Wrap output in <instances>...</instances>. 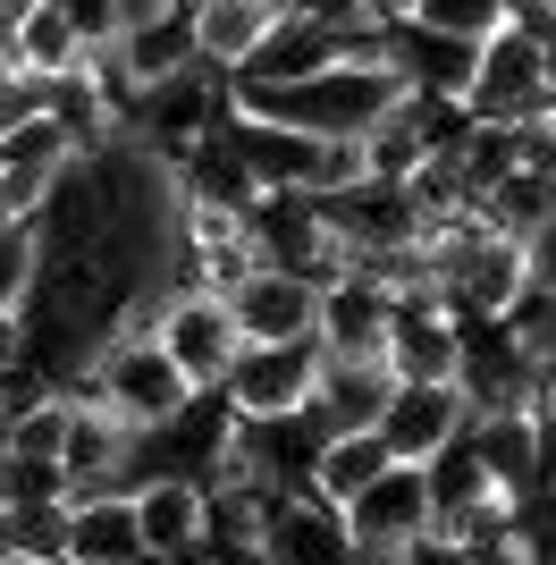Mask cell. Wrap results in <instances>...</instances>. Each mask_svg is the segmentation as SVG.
Wrapping results in <instances>:
<instances>
[{
  "instance_id": "5b68a950",
  "label": "cell",
  "mask_w": 556,
  "mask_h": 565,
  "mask_svg": "<svg viewBox=\"0 0 556 565\" xmlns=\"http://www.w3.org/2000/svg\"><path fill=\"white\" fill-rule=\"evenodd\" d=\"M338 515H346V548L354 557H414L421 532H430V481H421V465H396L388 456Z\"/></svg>"
},
{
  "instance_id": "5bb4252c",
  "label": "cell",
  "mask_w": 556,
  "mask_h": 565,
  "mask_svg": "<svg viewBox=\"0 0 556 565\" xmlns=\"http://www.w3.org/2000/svg\"><path fill=\"white\" fill-rule=\"evenodd\" d=\"M136 523H143V557H203V481L194 472H143Z\"/></svg>"
},
{
  "instance_id": "603a6c76",
  "label": "cell",
  "mask_w": 556,
  "mask_h": 565,
  "mask_svg": "<svg viewBox=\"0 0 556 565\" xmlns=\"http://www.w3.org/2000/svg\"><path fill=\"white\" fill-rule=\"evenodd\" d=\"M34 110H43V76L18 68L9 43H0V127H18V118H34Z\"/></svg>"
},
{
  "instance_id": "9c48e42d",
  "label": "cell",
  "mask_w": 556,
  "mask_h": 565,
  "mask_svg": "<svg viewBox=\"0 0 556 565\" xmlns=\"http://www.w3.org/2000/svg\"><path fill=\"white\" fill-rule=\"evenodd\" d=\"M68 152H76V136L51 110L0 127V220H34V203H43L51 178L68 169Z\"/></svg>"
},
{
  "instance_id": "7a4b0ae2",
  "label": "cell",
  "mask_w": 556,
  "mask_h": 565,
  "mask_svg": "<svg viewBox=\"0 0 556 565\" xmlns=\"http://www.w3.org/2000/svg\"><path fill=\"white\" fill-rule=\"evenodd\" d=\"M463 118H498V127H532V118L556 110V60L532 25H498L472 51V76H463Z\"/></svg>"
},
{
  "instance_id": "7c38bea8",
  "label": "cell",
  "mask_w": 556,
  "mask_h": 565,
  "mask_svg": "<svg viewBox=\"0 0 556 565\" xmlns=\"http://www.w3.org/2000/svg\"><path fill=\"white\" fill-rule=\"evenodd\" d=\"M312 338H321L329 354H379V338H388V287L371 279L363 262H354V270H338V279H321Z\"/></svg>"
},
{
  "instance_id": "2e32d148",
  "label": "cell",
  "mask_w": 556,
  "mask_h": 565,
  "mask_svg": "<svg viewBox=\"0 0 556 565\" xmlns=\"http://www.w3.org/2000/svg\"><path fill=\"white\" fill-rule=\"evenodd\" d=\"M481 212H489V228H506V236H523V245H532L539 228H556V169L514 161L506 178L481 194Z\"/></svg>"
},
{
  "instance_id": "cb8c5ba5",
  "label": "cell",
  "mask_w": 556,
  "mask_h": 565,
  "mask_svg": "<svg viewBox=\"0 0 556 565\" xmlns=\"http://www.w3.org/2000/svg\"><path fill=\"white\" fill-rule=\"evenodd\" d=\"M51 9H60V18L76 25V34H85V51H101V43H118V0H51Z\"/></svg>"
},
{
  "instance_id": "4316f807",
  "label": "cell",
  "mask_w": 556,
  "mask_h": 565,
  "mask_svg": "<svg viewBox=\"0 0 556 565\" xmlns=\"http://www.w3.org/2000/svg\"><path fill=\"white\" fill-rule=\"evenodd\" d=\"M152 9H169V0H118V18L136 25V18H152Z\"/></svg>"
},
{
  "instance_id": "ba28073f",
  "label": "cell",
  "mask_w": 556,
  "mask_h": 565,
  "mask_svg": "<svg viewBox=\"0 0 556 565\" xmlns=\"http://www.w3.org/2000/svg\"><path fill=\"white\" fill-rule=\"evenodd\" d=\"M463 423H472V397H463L456 380H388V397H379V414H371V430L388 439L396 465L439 456Z\"/></svg>"
},
{
  "instance_id": "ac0fdd59",
  "label": "cell",
  "mask_w": 556,
  "mask_h": 565,
  "mask_svg": "<svg viewBox=\"0 0 556 565\" xmlns=\"http://www.w3.org/2000/svg\"><path fill=\"white\" fill-rule=\"evenodd\" d=\"M9 60H18V68H34V76H60V68H76V60H85V34H76L51 0H25L18 18H9Z\"/></svg>"
},
{
  "instance_id": "7402d4cb",
  "label": "cell",
  "mask_w": 556,
  "mask_h": 565,
  "mask_svg": "<svg viewBox=\"0 0 556 565\" xmlns=\"http://www.w3.org/2000/svg\"><path fill=\"white\" fill-rule=\"evenodd\" d=\"M34 296V220H0V305Z\"/></svg>"
},
{
  "instance_id": "8992f818",
  "label": "cell",
  "mask_w": 556,
  "mask_h": 565,
  "mask_svg": "<svg viewBox=\"0 0 556 565\" xmlns=\"http://www.w3.org/2000/svg\"><path fill=\"white\" fill-rule=\"evenodd\" d=\"M60 481L76 490H136V430L118 423L101 397L68 380V430H60Z\"/></svg>"
},
{
  "instance_id": "9a60e30c",
  "label": "cell",
  "mask_w": 556,
  "mask_h": 565,
  "mask_svg": "<svg viewBox=\"0 0 556 565\" xmlns=\"http://www.w3.org/2000/svg\"><path fill=\"white\" fill-rule=\"evenodd\" d=\"M68 557L76 565H127V557H143L136 490H76L68 498Z\"/></svg>"
},
{
  "instance_id": "44dd1931",
  "label": "cell",
  "mask_w": 556,
  "mask_h": 565,
  "mask_svg": "<svg viewBox=\"0 0 556 565\" xmlns=\"http://www.w3.org/2000/svg\"><path fill=\"white\" fill-rule=\"evenodd\" d=\"M421 25H439V34H463V43H481L506 25V0H414Z\"/></svg>"
},
{
  "instance_id": "277c9868",
  "label": "cell",
  "mask_w": 556,
  "mask_h": 565,
  "mask_svg": "<svg viewBox=\"0 0 556 565\" xmlns=\"http://www.w3.org/2000/svg\"><path fill=\"white\" fill-rule=\"evenodd\" d=\"M312 372H321V338H245L220 397L236 423H278V414L312 405Z\"/></svg>"
},
{
  "instance_id": "4fadbf2b",
  "label": "cell",
  "mask_w": 556,
  "mask_h": 565,
  "mask_svg": "<svg viewBox=\"0 0 556 565\" xmlns=\"http://www.w3.org/2000/svg\"><path fill=\"white\" fill-rule=\"evenodd\" d=\"M388 354H329L321 347V372H312V405H303V423L321 430H354L379 414V397H388Z\"/></svg>"
},
{
  "instance_id": "30bf717a",
  "label": "cell",
  "mask_w": 556,
  "mask_h": 565,
  "mask_svg": "<svg viewBox=\"0 0 556 565\" xmlns=\"http://www.w3.org/2000/svg\"><path fill=\"white\" fill-rule=\"evenodd\" d=\"M261 557L278 565H312V557H354L346 548V515H338V498H321L312 481L270 498V515H261Z\"/></svg>"
},
{
  "instance_id": "3957f363",
  "label": "cell",
  "mask_w": 556,
  "mask_h": 565,
  "mask_svg": "<svg viewBox=\"0 0 556 565\" xmlns=\"http://www.w3.org/2000/svg\"><path fill=\"white\" fill-rule=\"evenodd\" d=\"M143 321H152V338L169 347V363L185 372V388H220L236 363V347H245V330H236V312L220 287H169V296H152L143 305Z\"/></svg>"
},
{
  "instance_id": "ffe728a7",
  "label": "cell",
  "mask_w": 556,
  "mask_h": 565,
  "mask_svg": "<svg viewBox=\"0 0 556 565\" xmlns=\"http://www.w3.org/2000/svg\"><path fill=\"white\" fill-rule=\"evenodd\" d=\"M0 557H68V498L0 507Z\"/></svg>"
},
{
  "instance_id": "8fae6325",
  "label": "cell",
  "mask_w": 556,
  "mask_h": 565,
  "mask_svg": "<svg viewBox=\"0 0 556 565\" xmlns=\"http://www.w3.org/2000/svg\"><path fill=\"white\" fill-rule=\"evenodd\" d=\"M312 305H321V287L303 270H278V262H254L228 287V312L245 338H312Z\"/></svg>"
},
{
  "instance_id": "d6986e66",
  "label": "cell",
  "mask_w": 556,
  "mask_h": 565,
  "mask_svg": "<svg viewBox=\"0 0 556 565\" xmlns=\"http://www.w3.org/2000/svg\"><path fill=\"white\" fill-rule=\"evenodd\" d=\"M421 481H430V515H447V507H463V498H489V490H498V472H489L472 423H463L439 456H421Z\"/></svg>"
},
{
  "instance_id": "d4e9b609",
  "label": "cell",
  "mask_w": 556,
  "mask_h": 565,
  "mask_svg": "<svg viewBox=\"0 0 556 565\" xmlns=\"http://www.w3.org/2000/svg\"><path fill=\"white\" fill-rule=\"evenodd\" d=\"M25 372V305H0V380Z\"/></svg>"
},
{
  "instance_id": "6da1fadb",
  "label": "cell",
  "mask_w": 556,
  "mask_h": 565,
  "mask_svg": "<svg viewBox=\"0 0 556 565\" xmlns=\"http://www.w3.org/2000/svg\"><path fill=\"white\" fill-rule=\"evenodd\" d=\"M396 94H405V76L388 60H329L312 76H228V110L303 127V136H321V143H354Z\"/></svg>"
},
{
  "instance_id": "484cf974",
  "label": "cell",
  "mask_w": 556,
  "mask_h": 565,
  "mask_svg": "<svg viewBox=\"0 0 556 565\" xmlns=\"http://www.w3.org/2000/svg\"><path fill=\"white\" fill-rule=\"evenodd\" d=\"M354 18L363 25H396V18H414V0H354Z\"/></svg>"
},
{
  "instance_id": "e0dca14e",
  "label": "cell",
  "mask_w": 556,
  "mask_h": 565,
  "mask_svg": "<svg viewBox=\"0 0 556 565\" xmlns=\"http://www.w3.org/2000/svg\"><path fill=\"white\" fill-rule=\"evenodd\" d=\"M379 465H388V439H379L371 423H354V430H329L321 448H312V472H303V481H312L321 498H338V507H346V498L363 490Z\"/></svg>"
},
{
  "instance_id": "52a82bcc",
  "label": "cell",
  "mask_w": 556,
  "mask_h": 565,
  "mask_svg": "<svg viewBox=\"0 0 556 565\" xmlns=\"http://www.w3.org/2000/svg\"><path fill=\"white\" fill-rule=\"evenodd\" d=\"M396 380H456L463 354V321L447 312L439 287H396L388 296V338H379Z\"/></svg>"
}]
</instances>
